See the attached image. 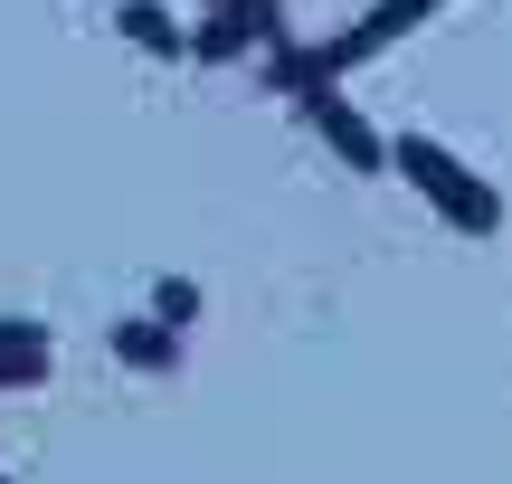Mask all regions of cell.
<instances>
[{
	"mask_svg": "<svg viewBox=\"0 0 512 484\" xmlns=\"http://www.w3.org/2000/svg\"><path fill=\"white\" fill-rule=\"evenodd\" d=\"M190 314H200V285H190V276H162V285H152V323H171V333H181Z\"/></svg>",
	"mask_w": 512,
	"mask_h": 484,
	"instance_id": "52a82bcc",
	"label": "cell"
},
{
	"mask_svg": "<svg viewBox=\"0 0 512 484\" xmlns=\"http://www.w3.org/2000/svg\"><path fill=\"white\" fill-rule=\"evenodd\" d=\"M294 105L313 114V133H323V143L342 152L351 171H389V143L361 124V114H351V95H342V86H313V95H294Z\"/></svg>",
	"mask_w": 512,
	"mask_h": 484,
	"instance_id": "7a4b0ae2",
	"label": "cell"
},
{
	"mask_svg": "<svg viewBox=\"0 0 512 484\" xmlns=\"http://www.w3.org/2000/svg\"><path fill=\"white\" fill-rule=\"evenodd\" d=\"M0 484H10V475H0Z\"/></svg>",
	"mask_w": 512,
	"mask_h": 484,
	"instance_id": "ba28073f",
	"label": "cell"
},
{
	"mask_svg": "<svg viewBox=\"0 0 512 484\" xmlns=\"http://www.w3.org/2000/svg\"><path fill=\"white\" fill-rule=\"evenodd\" d=\"M124 38H133V48H152V57H190L181 19H171L162 0H124Z\"/></svg>",
	"mask_w": 512,
	"mask_h": 484,
	"instance_id": "5b68a950",
	"label": "cell"
},
{
	"mask_svg": "<svg viewBox=\"0 0 512 484\" xmlns=\"http://www.w3.org/2000/svg\"><path fill=\"white\" fill-rule=\"evenodd\" d=\"M389 171H408V181L437 200V219H456L465 238H494V228H503L494 181H484V171H465L456 152H446V143H427V133H399V143H389Z\"/></svg>",
	"mask_w": 512,
	"mask_h": 484,
	"instance_id": "6da1fadb",
	"label": "cell"
},
{
	"mask_svg": "<svg viewBox=\"0 0 512 484\" xmlns=\"http://www.w3.org/2000/svg\"><path fill=\"white\" fill-rule=\"evenodd\" d=\"M247 48H256L247 0H209V19L190 29V57H200V67H228V57H247Z\"/></svg>",
	"mask_w": 512,
	"mask_h": 484,
	"instance_id": "3957f363",
	"label": "cell"
},
{
	"mask_svg": "<svg viewBox=\"0 0 512 484\" xmlns=\"http://www.w3.org/2000/svg\"><path fill=\"white\" fill-rule=\"evenodd\" d=\"M114 352H124L133 371H171V323H124V333H114Z\"/></svg>",
	"mask_w": 512,
	"mask_h": 484,
	"instance_id": "8992f818",
	"label": "cell"
},
{
	"mask_svg": "<svg viewBox=\"0 0 512 484\" xmlns=\"http://www.w3.org/2000/svg\"><path fill=\"white\" fill-rule=\"evenodd\" d=\"M29 380H48V333L29 314H0V390H29Z\"/></svg>",
	"mask_w": 512,
	"mask_h": 484,
	"instance_id": "277c9868",
	"label": "cell"
}]
</instances>
